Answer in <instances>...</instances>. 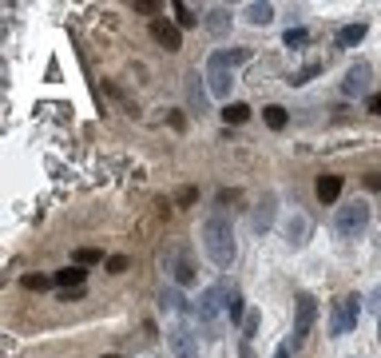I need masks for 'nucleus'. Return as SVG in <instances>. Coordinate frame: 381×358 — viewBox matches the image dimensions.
I'll use <instances>...</instances> for the list:
<instances>
[{
	"mask_svg": "<svg viewBox=\"0 0 381 358\" xmlns=\"http://www.w3.org/2000/svg\"><path fill=\"white\" fill-rule=\"evenodd\" d=\"M203 251H206V259L215 263V267H231L238 255V243H235V223H231V215L226 211H215V215H206V223H203Z\"/></svg>",
	"mask_w": 381,
	"mask_h": 358,
	"instance_id": "obj_1",
	"label": "nucleus"
},
{
	"mask_svg": "<svg viewBox=\"0 0 381 358\" xmlns=\"http://www.w3.org/2000/svg\"><path fill=\"white\" fill-rule=\"evenodd\" d=\"M226 283H211L203 287V294L190 303V314H195V326L203 330L206 339H222V314H226Z\"/></svg>",
	"mask_w": 381,
	"mask_h": 358,
	"instance_id": "obj_2",
	"label": "nucleus"
},
{
	"mask_svg": "<svg viewBox=\"0 0 381 358\" xmlns=\"http://www.w3.org/2000/svg\"><path fill=\"white\" fill-rule=\"evenodd\" d=\"M242 60H251V48H231L222 52L215 48L211 56H206V88H211V96L215 100H226L231 96V88H235V64H242Z\"/></svg>",
	"mask_w": 381,
	"mask_h": 358,
	"instance_id": "obj_3",
	"label": "nucleus"
},
{
	"mask_svg": "<svg viewBox=\"0 0 381 358\" xmlns=\"http://www.w3.org/2000/svg\"><path fill=\"white\" fill-rule=\"evenodd\" d=\"M358 319H362V294H342L330 310V339H346L358 330Z\"/></svg>",
	"mask_w": 381,
	"mask_h": 358,
	"instance_id": "obj_4",
	"label": "nucleus"
},
{
	"mask_svg": "<svg viewBox=\"0 0 381 358\" xmlns=\"http://www.w3.org/2000/svg\"><path fill=\"white\" fill-rule=\"evenodd\" d=\"M314 319H318V299L310 291H302L294 299V335H290V346L298 350L302 342L310 339V330H314Z\"/></svg>",
	"mask_w": 381,
	"mask_h": 358,
	"instance_id": "obj_5",
	"label": "nucleus"
},
{
	"mask_svg": "<svg viewBox=\"0 0 381 358\" xmlns=\"http://www.w3.org/2000/svg\"><path fill=\"white\" fill-rule=\"evenodd\" d=\"M365 223H369V203L365 199H353L346 207H338V215H333V231L338 235H362Z\"/></svg>",
	"mask_w": 381,
	"mask_h": 358,
	"instance_id": "obj_6",
	"label": "nucleus"
},
{
	"mask_svg": "<svg viewBox=\"0 0 381 358\" xmlns=\"http://www.w3.org/2000/svg\"><path fill=\"white\" fill-rule=\"evenodd\" d=\"M167 342H171V355L175 358H199V335L187 319H175L167 326Z\"/></svg>",
	"mask_w": 381,
	"mask_h": 358,
	"instance_id": "obj_7",
	"label": "nucleus"
},
{
	"mask_svg": "<svg viewBox=\"0 0 381 358\" xmlns=\"http://www.w3.org/2000/svg\"><path fill=\"white\" fill-rule=\"evenodd\" d=\"M369 80H373L369 60H353V64L346 68V80H342V96H349V100L369 96Z\"/></svg>",
	"mask_w": 381,
	"mask_h": 358,
	"instance_id": "obj_8",
	"label": "nucleus"
},
{
	"mask_svg": "<svg viewBox=\"0 0 381 358\" xmlns=\"http://www.w3.org/2000/svg\"><path fill=\"white\" fill-rule=\"evenodd\" d=\"M163 267H171L175 287H190V283H195V267H190L187 247H183V243H175L171 251H163Z\"/></svg>",
	"mask_w": 381,
	"mask_h": 358,
	"instance_id": "obj_9",
	"label": "nucleus"
},
{
	"mask_svg": "<svg viewBox=\"0 0 381 358\" xmlns=\"http://www.w3.org/2000/svg\"><path fill=\"white\" fill-rule=\"evenodd\" d=\"M187 108L195 115H206V104H211V88H206V76L203 72H187Z\"/></svg>",
	"mask_w": 381,
	"mask_h": 358,
	"instance_id": "obj_10",
	"label": "nucleus"
},
{
	"mask_svg": "<svg viewBox=\"0 0 381 358\" xmlns=\"http://www.w3.org/2000/svg\"><path fill=\"white\" fill-rule=\"evenodd\" d=\"M151 36H155L159 44L167 52H179L183 48V36H179V24H171V20H163V17H155L151 20Z\"/></svg>",
	"mask_w": 381,
	"mask_h": 358,
	"instance_id": "obj_11",
	"label": "nucleus"
},
{
	"mask_svg": "<svg viewBox=\"0 0 381 358\" xmlns=\"http://www.w3.org/2000/svg\"><path fill=\"white\" fill-rule=\"evenodd\" d=\"M274 203H278V196L274 191H266L262 196V203L251 211V227H254V235H262V231H270V223H274Z\"/></svg>",
	"mask_w": 381,
	"mask_h": 358,
	"instance_id": "obj_12",
	"label": "nucleus"
},
{
	"mask_svg": "<svg viewBox=\"0 0 381 358\" xmlns=\"http://www.w3.org/2000/svg\"><path fill=\"white\" fill-rule=\"evenodd\" d=\"M342 187H346V179L342 176H318V199L322 203H338V196H342Z\"/></svg>",
	"mask_w": 381,
	"mask_h": 358,
	"instance_id": "obj_13",
	"label": "nucleus"
},
{
	"mask_svg": "<svg viewBox=\"0 0 381 358\" xmlns=\"http://www.w3.org/2000/svg\"><path fill=\"white\" fill-rule=\"evenodd\" d=\"M306 235H310V219L306 215H290V223H286V243L290 247H306Z\"/></svg>",
	"mask_w": 381,
	"mask_h": 358,
	"instance_id": "obj_14",
	"label": "nucleus"
},
{
	"mask_svg": "<svg viewBox=\"0 0 381 358\" xmlns=\"http://www.w3.org/2000/svg\"><path fill=\"white\" fill-rule=\"evenodd\" d=\"M159 307L167 310V314H175V319H183V310H190L187 299L179 294V287H163V294H159Z\"/></svg>",
	"mask_w": 381,
	"mask_h": 358,
	"instance_id": "obj_15",
	"label": "nucleus"
},
{
	"mask_svg": "<svg viewBox=\"0 0 381 358\" xmlns=\"http://www.w3.org/2000/svg\"><path fill=\"white\" fill-rule=\"evenodd\" d=\"M365 32H369V28H365L362 20H358V24H346V28H338V40H333V44H338V48H358L365 40Z\"/></svg>",
	"mask_w": 381,
	"mask_h": 358,
	"instance_id": "obj_16",
	"label": "nucleus"
},
{
	"mask_svg": "<svg viewBox=\"0 0 381 358\" xmlns=\"http://www.w3.org/2000/svg\"><path fill=\"white\" fill-rule=\"evenodd\" d=\"M52 279H56V287H60V291H68V287H84V279H88V271L72 263V267H63V271H56Z\"/></svg>",
	"mask_w": 381,
	"mask_h": 358,
	"instance_id": "obj_17",
	"label": "nucleus"
},
{
	"mask_svg": "<svg viewBox=\"0 0 381 358\" xmlns=\"http://www.w3.org/2000/svg\"><path fill=\"white\" fill-rule=\"evenodd\" d=\"M246 314H251V310L242 307V291L231 287V294H226V319H231L235 326H242V323H246Z\"/></svg>",
	"mask_w": 381,
	"mask_h": 358,
	"instance_id": "obj_18",
	"label": "nucleus"
},
{
	"mask_svg": "<svg viewBox=\"0 0 381 358\" xmlns=\"http://www.w3.org/2000/svg\"><path fill=\"white\" fill-rule=\"evenodd\" d=\"M246 20H251L254 28H258V24H270V20H274V4H266V0L246 4Z\"/></svg>",
	"mask_w": 381,
	"mask_h": 358,
	"instance_id": "obj_19",
	"label": "nucleus"
},
{
	"mask_svg": "<svg viewBox=\"0 0 381 358\" xmlns=\"http://www.w3.org/2000/svg\"><path fill=\"white\" fill-rule=\"evenodd\" d=\"M262 120H266L270 131H282L286 128V108L282 104H266V108H262Z\"/></svg>",
	"mask_w": 381,
	"mask_h": 358,
	"instance_id": "obj_20",
	"label": "nucleus"
},
{
	"mask_svg": "<svg viewBox=\"0 0 381 358\" xmlns=\"http://www.w3.org/2000/svg\"><path fill=\"white\" fill-rule=\"evenodd\" d=\"M171 8H175V24H179V28H195V24H199V17H195V8H190V4L175 0Z\"/></svg>",
	"mask_w": 381,
	"mask_h": 358,
	"instance_id": "obj_21",
	"label": "nucleus"
},
{
	"mask_svg": "<svg viewBox=\"0 0 381 358\" xmlns=\"http://www.w3.org/2000/svg\"><path fill=\"white\" fill-rule=\"evenodd\" d=\"M206 28H211L215 36L231 32V12H226V8H211V20H206Z\"/></svg>",
	"mask_w": 381,
	"mask_h": 358,
	"instance_id": "obj_22",
	"label": "nucleus"
},
{
	"mask_svg": "<svg viewBox=\"0 0 381 358\" xmlns=\"http://www.w3.org/2000/svg\"><path fill=\"white\" fill-rule=\"evenodd\" d=\"M282 44L290 52H298V48H306L310 44V28H286V36H282Z\"/></svg>",
	"mask_w": 381,
	"mask_h": 358,
	"instance_id": "obj_23",
	"label": "nucleus"
},
{
	"mask_svg": "<svg viewBox=\"0 0 381 358\" xmlns=\"http://www.w3.org/2000/svg\"><path fill=\"white\" fill-rule=\"evenodd\" d=\"M322 72H326V64H322V60H314V64L298 68V72L290 76V84H310V80H314V76H322Z\"/></svg>",
	"mask_w": 381,
	"mask_h": 358,
	"instance_id": "obj_24",
	"label": "nucleus"
},
{
	"mask_svg": "<svg viewBox=\"0 0 381 358\" xmlns=\"http://www.w3.org/2000/svg\"><path fill=\"white\" fill-rule=\"evenodd\" d=\"M246 115H251V108H246V104H226V108H222V120H226V124H246Z\"/></svg>",
	"mask_w": 381,
	"mask_h": 358,
	"instance_id": "obj_25",
	"label": "nucleus"
},
{
	"mask_svg": "<svg viewBox=\"0 0 381 358\" xmlns=\"http://www.w3.org/2000/svg\"><path fill=\"white\" fill-rule=\"evenodd\" d=\"M72 259H76V267H92V263H99V259H104V255H99L95 247H79V251H76V255H72Z\"/></svg>",
	"mask_w": 381,
	"mask_h": 358,
	"instance_id": "obj_26",
	"label": "nucleus"
},
{
	"mask_svg": "<svg viewBox=\"0 0 381 358\" xmlns=\"http://www.w3.org/2000/svg\"><path fill=\"white\" fill-rule=\"evenodd\" d=\"M24 287H28V291H48V287H56V279H48V275H24Z\"/></svg>",
	"mask_w": 381,
	"mask_h": 358,
	"instance_id": "obj_27",
	"label": "nucleus"
},
{
	"mask_svg": "<svg viewBox=\"0 0 381 358\" xmlns=\"http://www.w3.org/2000/svg\"><path fill=\"white\" fill-rule=\"evenodd\" d=\"M127 267H131V259H127V255H111V259H108V275H124Z\"/></svg>",
	"mask_w": 381,
	"mask_h": 358,
	"instance_id": "obj_28",
	"label": "nucleus"
},
{
	"mask_svg": "<svg viewBox=\"0 0 381 358\" xmlns=\"http://www.w3.org/2000/svg\"><path fill=\"white\" fill-rule=\"evenodd\" d=\"M254 330H258V310H251V314H246V323H242V342H251Z\"/></svg>",
	"mask_w": 381,
	"mask_h": 358,
	"instance_id": "obj_29",
	"label": "nucleus"
},
{
	"mask_svg": "<svg viewBox=\"0 0 381 358\" xmlns=\"http://www.w3.org/2000/svg\"><path fill=\"white\" fill-rule=\"evenodd\" d=\"M84 294H88L84 287H68V291H60V299L63 303H76V299H84Z\"/></svg>",
	"mask_w": 381,
	"mask_h": 358,
	"instance_id": "obj_30",
	"label": "nucleus"
},
{
	"mask_svg": "<svg viewBox=\"0 0 381 358\" xmlns=\"http://www.w3.org/2000/svg\"><path fill=\"white\" fill-rule=\"evenodd\" d=\"M369 112L381 115V92H373V96H369Z\"/></svg>",
	"mask_w": 381,
	"mask_h": 358,
	"instance_id": "obj_31",
	"label": "nucleus"
},
{
	"mask_svg": "<svg viewBox=\"0 0 381 358\" xmlns=\"http://www.w3.org/2000/svg\"><path fill=\"white\" fill-rule=\"evenodd\" d=\"M199 196V191H195V187H183V191H179V203H190V199Z\"/></svg>",
	"mask_w": 381,
	"mask_h": 358,
	"instance_id": "obj_32",
	"label": "nucleus"
},
{
	"mask_svg": "<svg viewBox=\"0 0 381 358\" xmlns=\"http://www.w3.org/2000/svg\"><path fill=\"white\" fill-rule=\"evenodd\" d=\"M290 350H294V346H290V342H282V346L274 350V358H290Z\"/></svg>",
	"mask_w": 381,
	"mask_h": 358,
	"instance_id": "obj_33",
	"label": "nucleus"
},
{
	"mask_svg": "<svg viewBox=\"0 0 381 358\" xmlns=\"http://www.w3.org/2000/svg\"><path fill=\"white\" fill-rule=\"evenodd\" d=\"M378 339H381V314H378Z\"/></svg>",
	"mask_w": 381,
	"mask_h": 358,
	"instance_id": "obj_34",
	"label": "nucleus"
},
{
	"mask_svg": "<svg viewBox=\"0 0 381 358\" xmlns=\"http://www.w3.org/2000/svg\"><path fill=\"white\" fill-rule=\"evenodd\" d=\"M104 358H119V355H104Z\"/></svg>",
	"mask_w": 381,
	"mask_h": 358,
	"instance_id": "obj_35",
	"label": "nucleus"
},
{
	"mask_svg": "<svg viewBox=\"0 0 381 358\" xmlns=\"http://www.w3.org/2000/svg\"><path fill=\"white\" fill-rule=\"evenodd\" d=\"M378 187H381V179H378Z\"/></svg>",
	"mask_w": 381,
	"mask_h": 358,
	"instance_id": "obj_36",
	"label": "nucleus"
}]
</instances>
